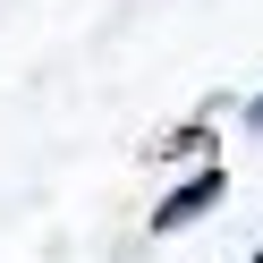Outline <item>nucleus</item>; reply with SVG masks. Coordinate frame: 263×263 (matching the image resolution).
Wrapping results in <instances>:
<instances>
[{
    "label": "nucleus",
    "mask_w": 263,
    "mask_h": 263,
    "mask_svg": "<svg viewBox=\"0 0 263 263\" xmlns=\"http://www.w3.org/2000/svg\"><path fill=\"white\" fill-rule=\"evenodd\" d=\"M246 263H263V246H255V255H246Z\"/></svg>",
    "instance_id": "7ed1b4c3"
},
{
    "label": "nucleus",
    "mask_w": 263,
    "mask_h": 263,
    "mask_svg": "<svg viewBox=\"0 0 263 263\" xmlns=\"http://www.w3.org/2000/svg\"><path fill=\"white\" fill-rule=\"evenodd\" d=\"M229 195V170H195V178H178L170 195H161V212H153V229L170 238V229H187V221H204L212 204Z\"/></svg>",
    "instance_id": "f257e3e1"
},
{
    "label": "nucleus",
    "mask_w": 263,
    "mask_h": 263,
    "mask_svg": "<svg viewBox=\"0 0 263 263\" xmlns=\"http://www.w3.org/2000/svg\"><path fill=\"white\" fill-rule=\"evenodd\" d=\"M246 127H255V136H263V93H255V102H246Z\"/></svg>",
    "instance_id": "f03ea898"
}]
</instances>
